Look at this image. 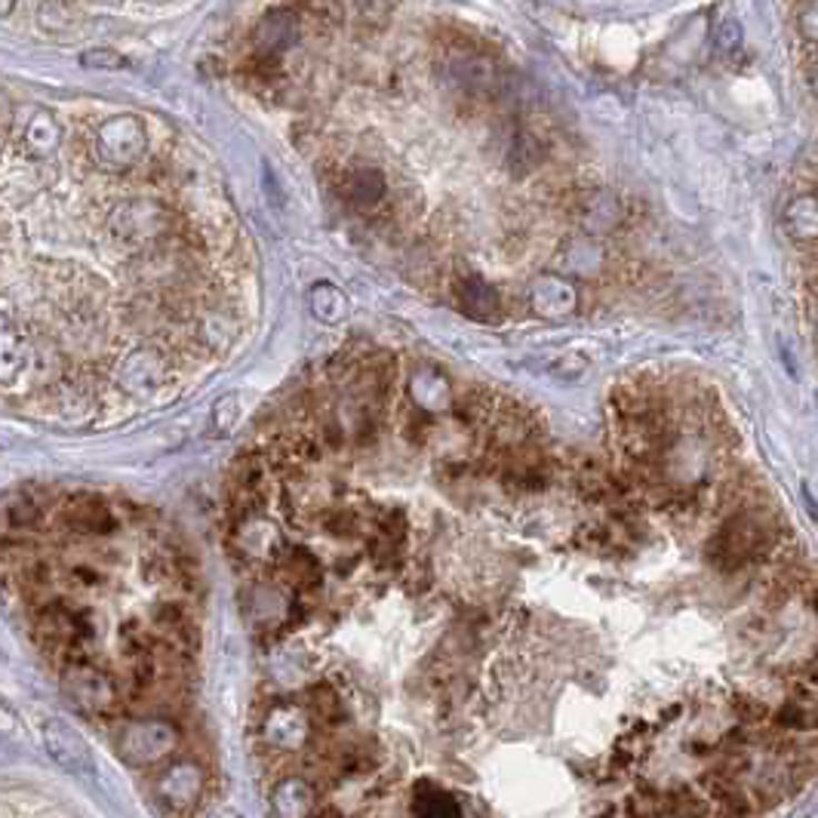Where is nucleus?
Returning a JSON list of instances; mask_svg holds the SVG:
<instances>
[{
	"label": "nucleus",
	"mask_w": 818,
	"mask_h": 818,
	"mask_svg": "<svg viewBox=\"0 0 818 818\" xmlns=\"http://www.w3.org/2000/svg\"><path fill=\"white\" fill-rule=\"evenodd\" d=\"M13 7H16V0H0V16L7 19V16L13 13Z\"/></svg>",
	"instance_id": "22"
},
{
	"label": "nucleus",
	"mask_w": 818,
	"mask_h": 818,
	"mask_svg": "<svg viewBox=\"0 0 818 818\" xmlns=\"http://www.w3.org/2000/svg\"><path fill=\"white\" fill-rule=\"evenodd\" d=\"M804 677H806V680H809V684H812V687L818 689V659H812V661H809V665H806Z\"/></svg>",
	"instance_id": "19"
},
{
	"label": "nucleus",
	"mask_w": 818,
	"mask_h": 818,
	"mask_svg": "<svg viewBox=\"0 0 818 818\" xmlns=\"http://www.w3.org/2000/svg\"><path fill=\"white\" fill-rule=\"evenodd\" d=\"M28 148H34L38 154H50L53 146L59 142V127H56V120L47 114V111H38L34 120L28 123Z\"/></svg>",
	"instance_id": "11"
},
{
	"label": "nucleus",
	"mask_w": 818,
	"mask_h": 818,
	"mask_svg": "<svg viewBox=\"0 0 818 818\" xmlns=\"http://www.w3.org/2000/svg\"><path fill=\"white\" fill-rule=\"evenodd\" d=\"M256 50L259 53H283L299 40V19L290 10H271L262 22L256 26Z\"/></svg>",
	"instance_id": "4"
},
{
	"label": "nucleus",
	"mask_w": 818,
	"mask_h": 818,
	"mask_svg": "<svg viewBox=\"0 0 818 818\" xmlns=\"http://www.w3.org/2000/svg\"><path fill=\"white\" fill-rule=\"evenodd\" d=\"M412 809L419 812V816H459L462 809L452 804V797H447L443 791H437L431 785H419V794H416V800H412Z\"/></svg>",
	"instance_id": "9"
},
{
	"label": "nucleus",
	"mask_w": 818,
	"mask_h": 818,
	"mask_svg": "<svg viewBox=\"0 0 818 818\" xmlns=\"http://www.w3.org/2000/svg\"><path fill=\"white\" fill-rule=\"evenodd\" d=\"M732 711H736V717H739L745 726H760L766 724V717H769V708H766L760 699H754V696H736Z\"/></svg>",
	"instance_id": "15"
},
{
	"label": "nucleus",
	"mask_w": 818,
	"mask_h": 818,
	"mask_svg": "<svg viewBox=\"0 0 818 818\" xmlns=\"http://www.w3.org/2000/svg\"><path fill=\"white\" fill-rule=\"evenodd\" d=\"M345 194L357 210H372L382 203L388 186H385V176L379 170H355L345 182Z\"/></svg>",
	"instance_id": "6"
},
{
	"label": "nucleus",
	"mask_w": 818,
	"mask_h": 818,
	"mask_svg": "<svg viewBox=\"0 0 818 818\" xmlns=\"http://www.w3.org/2000/svg\"><path fill=\"white\" fill-rule=\"evenodd\" d=\"M806 80H809V90L818 96V56H816V62L809 66V74H806Z\"/></svg>",
	"instance_id": "20"
},
{
	"label": "nucleus",
	"mask_w": 818,
	"mask_h": 818,
	"mask_svg": "<svg viewBox=\"0 0 818 818\" xmlns=\"http://www.w3.org/2000/svg\"><path fill=\"white\" fill-rule=\"evenodd\" d=\"M43 739H47L50 754L66 769H71V772H90L93 769V754L87 748V741L80 739L74 729H68L62 720H50L43 726Z\"/></svg>",
	"instance_id": "3"
},
{
	"label": "nucleus",
	"mask_w": 818,
	"mask_h": 818,
	"mask_svg": "<svg viewBox=\"0 0 818 818\" xmlns=\"http://www.w3.org/2000/svg\"><path fill=\"white\" fill-rule=\"evenodd\" d=\"M459 299H462L465 311L475 317H489L492 311H496V305H499L496 292L489 290L483 280H477V278L465 280L462 287H459Z\"/></svg>",
	"instance_id": "8"
},
{
	"label": "nucleus",
	"mask_w": 818,
	"mask_h": 818,
	"mask_svg": "<svg viewBox=\"0 0 818 818\" xmlns=\"http://www.w3.org/2000/svg\"><path fill=\"white\" fill-rule=\"evenodd\" d=\"M806 597H809V607H812L818 612V579L812 581V585H809V591H806Z\"/></svg>",
	"instance_id": "21"
},
{
	"label": "nucleus",
	"mask_w": 818,
	"mask_h": 818,
	"mask_svg": "<svg viewBox=\"0 0 818 818\" xmlns=\"http://www.w3.org/2000/svg\"><path fill=\"white\" fill-rule=\"evenodd\" d=\"M80 66L96 68V71H120V68H127L130 62L120 53H114V50H108V47H96V50H83L80 53Z\"/></svg>",
	"instance_id": "14"
},
{
	"label": "nucleus",
	"mask_w": 818,
	"mask_h": 818,
	"mask_svg": "<svg viewBox=\"0 0 818 818\" xmlns=\"http://www.w3.org/2000/svg\"><path fill=\"white\" fill-rule=\"evenodd\" d=\"M66 523L74 532H90V536H106L114 529V515L102 499L83 496L66 505Z\"/></svg>",
	"instance_id": "5"
},
{
	"label": "nucleus",
	"mask_w": 818,
	"mask_h": 818,
	"mask_svg": "<svg viewBox=\"0 0 818 818\" xmlns=\"http://www.w3.org/2000/svg\"><path fill=\"white\" fill-rule=\"evenodd\" d=\"M797 31L806 43L818 47V0H809L804 10L797 13Z\"/></svg>",
	"instance_id": "17"
},
{
	"label": "nucleus",
	"mask_w": 818,
	"mask_h": 818,
	"mask_svg": "<svg viewBox=\"0 0 818 818\" xmlns=\"http://www.w3.org/2000/svg\"><path fill=\"white\" fill-rule=\"evenodd\" d=\"M74 581H80V585H99V572H93V569H83L80 567L78 572H74Z\"/></svg>",
	"instance_id": "18"
},
{
	"label": "nucleus",
	"mask_w": 818,
	"mask_h": 818,
	"mask_svg": "<svg viewBox=\"0 0 818 818\" xmlns=\"http://www.w3.org/2000/svg\"><path fill=\"white\" fill-rule=\"evenodd\" d=\"M99 3H118V0H99Z\"/></svg>",
	"instance_id": "24"
},
{
	"label": "nucleus",
	"mask_w": 818,
	"mask_h": 818,
	"mask_svg": "<svg viewBox=\"0 0 818 818\" xmlns=\"http://www.w3.org/2000/svg\"><path fill=\"white\" fill-rule=\"evenodd\" d=\"M148 146L146 127L142 120L132 118V114H120V118L106 120L99 132H96V151H99V160L106 167H114V170H127L136 160L142 158V151Z\"/></svg>",
	"instance_id": "1"
},
{
	"label": "nucleus",
	"mask_w": 818,
	"mask_h": 818,
	"mask_svg": "<svg viewBox=\"0 0 818 818\" xmlns=\"http://www.w3.org/2000/svg\"><path fill=\"white\" fill-rule=\"evenodd\" d=\"M38 22L43 31L68 28L74 22V7H71V0H47V3H40Z\"/></svg>",
	"instance_id": "12"
},
{
	"label": "nucleus",
	"mask_w": 818,
	"mask_h": 818,
	"mask_svg": "<svg viewBox=\"0 0 818 818\" xmlns=\"http://www.w3.org/2000/svg\"><path fill=\"white\" fill-rule=\"evenodd\" d=\"M142 3H151V7H167V3H176V0H142Z\"/></svg>",
	"instance_id": "23"
},
{
	"label": "nucleus",
	"mask_w": 818,
	"mask_h": 818,
	"mask_svg": "<svg viewBox=\"0 0 818 818\" xmlns=\"http://www.w3.org/2000/svg\"><path fill=\"white\" fill-rule=\"evenodd\" d=\"M714 43L724 56H736L745 47V28L736 16H726L724 22L714 31Z\"/></svg>",
	"instance_id": "13"
},
{
	"label": "nucleus",
	"mask_w": 818,
	"mask_h": 818,
	"mask_svg": "<svg viewBox=\"0 0 818 818\" xmlns=\"http://www.w3.org/2000/svg\"><path fill=\"white\" fill-rule=\"evenodd\" d=\"M283 572H287V579L296 588H315L317 581H320L317 560L311 555H305V551H290V555L283 557Z\"/></svg>",
	"instance_id": "10"
},
{
	"label": "nucleus",
	"mask_w": 818,
	"mask_h": 818,
	"mask_svg": "<svg viewBox=\"0 0 818 818\" xmlns=\"http://www.w3.org/2000/svg\"><path fill=\"white\" fill-rule=\"evenodd\" d=\"M785 225L794 240L812 243L818 240V198L816 194H800L788 203L785 210Z\"/></svg>",
	"instance_id": "7"
},
{
	"label": "nucleus",
	"mask_w": 818,
	"mask_h": 818,
	"mask_svg": "<svg viewBox=\"0 0 818 818\" xmlns=\"http://www.w3.org/2000/svg\"><path fill=\"white\" fill-rule=\"evenodd\" d=\"M68 692L74 696L80 708L87 714H106L118 705V689L108 680L106 674L93 671V668H80L74 665L68 671Z\"/></svg>",
	"instance_id": "2"
},
{
	"label": "nucleus",
	"mask_w": 818,
	"mask_h": 818,
	"mask_svg": "<svg viewBox=\"0 0 818 818\" xmlns=\"http://www.w3.org/2000/svg\"><path fill=\"white\" fill-rule=\"evenodd\" d=\"M311 708L320 720H327V726H336V720L342 717V701L336 699V692L327 687L315 689V699H311Z\"/></svg>",
	"instance_id": "16"
}]
</instances>
